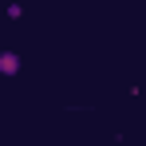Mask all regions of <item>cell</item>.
Returning a JSON list of instances; mask_svg holds the SVG:
<instances>
[{"label": "cell", "mask_w": 146, "mask_h": 146, "mask_svg": "<svg viewBox=\"0 0 146 146\" xmlns=\"http://www.w3.org/2000/svg\"><path fill=\"white\" fill-rule=\"evenodd\" d=\"M20 71V55L16 51H0V75H16Z\"/></svg>", "instance_id": "cell-1"}]
</instances>
